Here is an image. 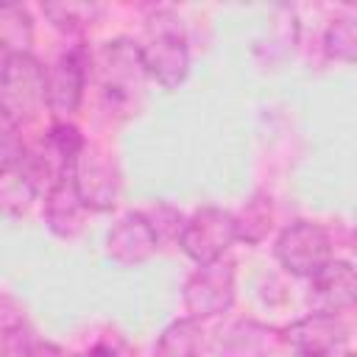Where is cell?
I'll return each instance as SVG.
<instances>
[{
	"label": "cell",
	"mask_w": 357,
	"mask_h": 357,
	"mask_svg": "<svg viewBox=\"0 0 357 357\" xmlns=\"http://www.w3.org/2000/svg\"><path fill=\"white\" fill-rule=\"evenodd\" d=\"M139 56L148 81L162 89H178L190 75V42L181 17L167 6H153L142 20Z\"/></svg>",
	"instance_id": "6da1fadb"
},
{
	"label": "cell",
	"mask_w": 357,
	"mask_h": 357,
	"mask_svg": "<svg viewBox=\"0 0 357 357\" xmlns=\"http://www.w3.org/2000/svg\"><path fill=\"white\" fill-rule=\"evenodd\" d=\"M89 75L98 81L100 98L112 112L131 114L142 98L145 89V67L139 56V45L131 36H114L106 39L98 50H92V67Z\"/></svg>",
	"instance_id": "7a4b0ae2"
},
{
	"label": "cell",
	"mask_w": 357,
	"mask_h": 357,
	"mask_svg": "<svg viewBox=\"0 0 357 357\" xmlns=\"http://www.w3.org/2000/svg\"><path fill=\"white\" fill-rule=\"evenodd\" d=\"M47 112V67L33 53L0 61V117L17 131Z\"/></svg>",
	"instance_id": "3957f363"
},
{
	"label": "cell",
	"mask_w": 357,
	"mask_h": 357,
	"mask_svg": "<svg viewBox=\"0 0 357 357\" xmlns=\"http://www.w3.org/2000/svg\"><path fill=\"white\" fill-rule=\"evenodd\" d=\"M237 298V268L231 259H215L195 265V271L181 284L184 312L195 321H212L226 315Z\"/></svg>",
	"instance_id": "277c9868"
},
{
	"label": "cell",
	"mask_w": 357,
	"mask_h": 357,
	"mask_svg": "<svg viewBox=\"0 0 357 357\" xmlns=\"http://www.w3.org/2000/svg\"><path fill=\"white\" fill-rule=\"evenodd\" d=\"M276 262L296 279H312L329 259H335L332 251V234L326 226L315 220H293L287 223L273 243Z\"/></svg>",
	"instance_id": "5b68a950"
},
{
	"label": "cell",
	"mask_w": 357,
	"mask_h": 357,
	"mask_svg": "<svg viewBox=\"0 0 357 357\" xmlns=\"http://www.w3.org/2000/svg\"><path fill=\"white\" fill-rule=\"evenodd\" d=\"M73 187L86 212H109L120 198V167L109 148L86 142L70 167Z\"/></svg>",
	"instance_id": "8992f818"
},
{
	"label": "cell",
	"mask_w": 357,
	"mask_h": 357,
	"mask_svg": "<svg viewBox=\"0 0 357 357\" xmlns=\"http://www.w3.org/2000/svg\"><path fill=\"white\" fill-rule=\"evenodd\" d=\"M176 243L184 251V257L192 259L195 265L223 259L229 254V248L237 243L231 209H223L215 204L198 206L192 215L184 218V226H181Z\"/></svg>",
	"instance_id": "52a82bcc"
},
{
	"label": "cell",
	"mask_w": 357,
	"mask_h": 357,
	"mask_svg": "<svg viewBox=\"0 0 357 357\" xmlns=\"http://www.w3.org/2000/svg\"><path fill=\"white\" fill-rule=\"evenodd\" d=\"M92 67V50L84 42H73L47 64V112L53 120H73L81 109Z\"/></svg>",
	"instance_id": "ba28073f"
},
{
	"label": "cell",
	"mask_w": 357,
	"mask_h": 357,
	"mask_svg": "<svg viewBox=\"0 0 357 357\" xmlns=\"http://www.w3.org/2000/svg\"><path fill=\"white\" fill-rule=\"evenodd\" d=\"M276 335L296 354H307V357H335L343 354L349 346V324L343 321V315L318 312V310L296 318Z\"/></svg>",
	"instance_id": "9c48e42d"
},
{
	"label": "cell",
	"mask_w": 357,
	"mask_h": 357,
	"mask_svg": "<svg viewBox=\"0 0 357 357\" xmlns=\"http://www.w3.org/2000/svg\"><path fill=\"white\" fill-rule=\"evenodd\" d=\"M159 237L153 234L148 218L142 209L126 212L123 218L114 220V226L106 231V257L123 268H134L156 257L159 251Z\"/></svg>",
	"instance_id": "30bf717a"
},
{
	"label": "cell",
	"mask_w": 357,
	"mask_h": 357,
	"mask_svg": "<svg viewBox=\"0 0 357 357\" xmlns=\"http://www.w3.org/2000/svg\"><path fill=\"white\" fill-rule=\"evenodd\" d=\"M47 181L33 162L31 151L8 170L0 173V218H22L39 195H45Z\"/></svg>",
	"instance_id": "8fae6325"
},
{
	"label": "cell",
	"mask_w": 357,
	"mask_h": 357,
	"mask_svg": "<svg viewBox=\"0 0 357 357\" xmlns=\"http://www.w3.org/2000/svg\"><path fill=\"white\" fill-rule=\"evenodd\" d=\"M310 282V301L318 312L343 315L357 301V276L351 262L346 259H329Z\"/></svg>",
	"instance_id": "7c38bea8"
},
{
	"label": "cell",
	"mask_w": 357,
	"mask_h": 357,
	"mask_svg": "<svg viewBox=\"0 0 357 357\" xmlns=\"http://www.w3.org/2000/svg\"><path fill=\"white\" fill-rule=\"evenodd\" d=\"M42 220L47 226L50 234L61 237V240H73L75 234H81L84 220H86V209L73 187L70 173L56 178L45 195H42Z\"/></svg>",
	"instance_id": "4fadbf2b"
},
{
	"label": "cell",
	"mask_w": 357,
	"mask_h": 357,
	"mask_svg": "<svg viewBox=\"0 0 357 357\" xmlns=\"http://www.w3.org/2000/svg\"><path fill=\"white\" fill-rule=\"evenodd\" d=\"M276 337V329H271L268 324L254 318H237L226 321L212 335V351L215 357H268Z\"/></svg>",
	"instance_id": "5bb4252c"
},
{
	"label": "cell",
	"mask_w": 357,
	"mask_h": 357,
	"mask_svg": "<svg viewBox=\"0 0 357 357\" xmlns=\"http://www.w3.org/2000/svg\"><path fill=\"white\" fill-rule=\"evenodd\" d=\"M33 14L25 3L0 0V61L20 53H33Z\"/></svg>",
	"instance_id": "9a60e30c"
},
{
	"label": "cell",
	"mask_w": 357,
	"mask_h": 357,
	"mask_svg": "<svg viewBox=\"0 0 357 357\" xmlns=\"http://www.w3.org/2000/svg\"><path fill=\"white\" fill-rule=\"evenodd\" d=\"M204 346H206L204 324L190 315H181L159 332L153 343V357H204Z\"/></svg>",
	"instance_id": "2e32d148"
},
{
	"label": "cell",
	"mask_w": 357,
	"mask_h": 357,
	"mask_svg": "<svg viewBox=\"0 0 357 357\" xmlns=\"http://www.w3.org/2000/svg\"><path fill=\"white\" fill-rule=\"evenodd\" d=\"M231 218H234L237 243L259 245L273 229V201L268 192L257 190L240 204V209H231Z\"/></svg>",
	"instance_id": "e0dca14e"
},
{
	"label": "cell",
	"mask_w": 357,
	"mask_h": 357,
	"mask_svg": "<svg viewBox=\"0 0 357 357\" xmlns=\"http://www.w3.org/2000/svg\"><path fill=\"white\" fill-rule=\"evenodd\" d=\"M42 14L56 31H61L64 36H75L81 42V36L103 17V6L84 0H61V3H45Z\"/></svg>",
	"instance_id": "ac0fdd59"
},
{
	"label": "cell",
	"mask_w": 357,
	"mask_h": 357,
	"mask_svg": "<svg viewBox=\"0 0 357 357\" xmlns=\"http://www.w3.org/2000/svg\"><path fill=\"white\" fill-rule=\"evenodd\" d=\"M324 53L332 61L354 64L357 61V20L354 14H337L324 28Z\"/></svg>",
	"instance_id": "d6986e66"
},
{
	"label": "cell",
	"mask_w": 357,
	"mask_h": 357,
	"mask_svg": "<svg viewBox=\"0 0 357 357\" xmlns=\"http://www.w3.org/2000/svg\"><path fill=\"white\" fill-rule=\"evenodd\" d=\"M142 215L148 218V223H151L153 234L159 237V243H165V240H178V231H181V226H184L181 209H176V206L167 204V201H156L151 209H142Z\"/></svg>",
	"instance_id": "ffe728a7"
},
{
	"label": "cell",
	"mask_w": 357,
	"mask_h": 357,
	"mask_svg": "<svg viewBox=\"0 0 357 357\" xmlns=\"http://www.w3.org/2000/svg\"><path fill=\"white\" fill-rule=\"evenodd\" d=\"M25 151H28V145L22 142V134L0 117V173L8 170L14 162H20L25 156Z\"/></svg>",
	"instance_id": "44dd1931"
},
{
	"label": "cell",
	"mask_w": 357,
	"mask_h": 357,
	"mask_svg": "<svg viewBox=\"0 0 357 357\" xmlns=\"http://www.w3.org/2000/svg\"><path fill=\"white\" fill-rule=\"evenodd\" d=\"M33 343H36V337L22 321L6 326V332H3V354L6 357H28Z\"/></svg>",
	"instance_id": "7402d4cb"
},
{
	"label": "cell",
	"mask_w": 357,
	"mask_h": 357,
	"mask_svg": "<svg viewBox=\"0 0 357 357\" xmlns=\"http://www.w3.org/2000/svg\"><path fill=\"white\" fill-rule=\"evenodd\" d=\"M28 357H84V354H73V351H67V349H61V346H56L50 340H39L36 337V343L31 346Z\"/></svg>",
	"instance_id": "603a6c76"
},
{
	"label": "cell",
	"mask_w": 357,
	"mask_h": 357,
	"mask_svg": "<svg viewBox=\"0 0 357 357\" xmlns=\"http://www.w3.org/2000/svg\"><path fill=\"white\" fill-rule=\"evenodd\" d=\"M84 357H120V354H117V349L109 346V343H95Z\"/></svg>",
	"instance_id": "cb8c5ba5"
},
{
	"label": "cell",
	"mask_w": 357,
	"mask_h": 357,
	"mask_svg": "<svg viewBox=\"0 0 357 357\" xmlns=\"http://www.w3.org/2000/svg\"><path fill=\"white\" fill-rule=\"evenodd\" d=\"M296 357H307V354H296ZM335 357H351L349 351H343V354H335Z\"/></svg>",
	"instance_id": "d4e9b609"
}]
</instances>
